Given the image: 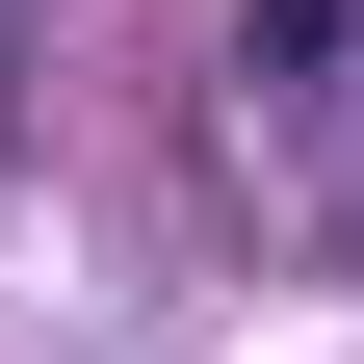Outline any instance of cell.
I'll use <instances>...</instances> for the list:
<instances>
[{
	"label": "cell",
	"mask_w": 364,
	"mask_h": 364,
	"mask_svg": "<svg viewBox=\"0 0 364 364\" xmlns=\"http://www.w3.org/2000/svg\"><path fill=\"white\" fill-rule=\"evenodd\" d=\"M235 53H260V78H338V53H364V0H235Z\"/></svg>",
	"instance_id": "6da1fadb"
},
{
	"label": "cell",
	"mask_w": 364,
	"mask_h": 364,
	"mask_svg": "<svg viewBox=\"0 0 364 364\" xmlns=\"http://www.w3.org/2000/svg\"><path fill=\"white\" fill-rule=\"evenodd\" d=\"M0 105H26V78H0Z\"/></svg>",
	"instance_id": "7a4b0ae2"
}]
</instances>
